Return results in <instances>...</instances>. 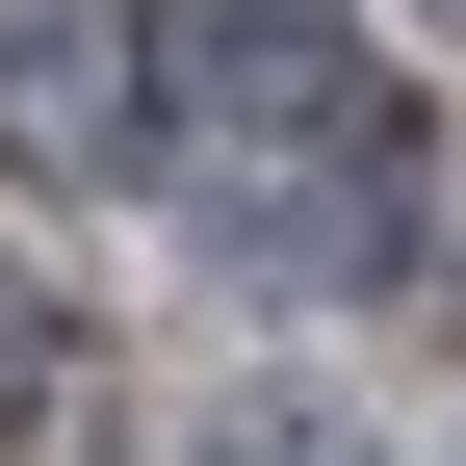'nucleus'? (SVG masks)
<instances>
[{
  "mask_svg": "<svg viewBox=\"0 0 466 466\" xmlns=\"http://www.w3.org/2000/svg\"><path fill=\"white\" fill-rule=\"evenodd\" d=\"M182 466H363V441H337V415H208Z\"/></svg>",
  "mask_w": 466,
  "mask_h": 466,
  "instance_id": "3",
  "label": "nucleus"
},
{
  "mask_svg": "<svg viewBox=\"0 0 466 466\" xmlns=\"http://www.w3.org/2000/svg\"><path fill=\"white\" fill-rule=\"evenodd\" d=\"M441 26H466V0H441Z\"/></svg>",
  "mask_w": 466,
  "mask_h": 466,
  "instance_id": "4",
  "label": "nucleus"
},
{
  "mask_svg": "<svg viewBox=\"0 0 466 466\" xmlns=\"http://www.w3.org/2000/svg\"><path fill=\"white\" fill-rule=\"evenodd\" d=\"M0 156H26V182H130V26H104V0H0Z\"/></svg>",
  "mask_w": 466,
  "mask_h": 466,
  "instance_id": "2",
  "label": "nucleus"
},
{
  "mask_svg": "<svg viewBox=\"0 0 466 466\" xmlns=\"http://www.w3.org/2000/svg\"><path fill=\"white\" fill-rule=\"evenodd\" d=\"M130 130H182L208 208L259 233L285 285H363L389 233H415V104H389L311 0H156L130 26Z\"/></svg>",
  "mask_w": 466,
  "mask_h": 466,
  "instance_id": "1",
  "label": "nucleus"
}]
</instances>
